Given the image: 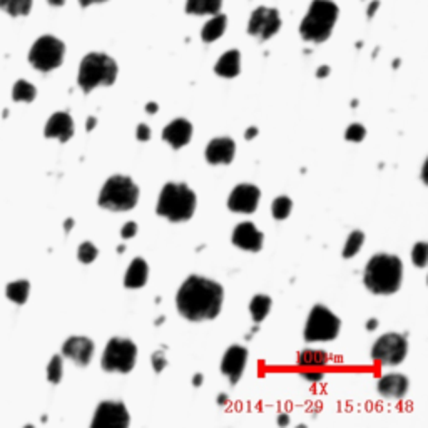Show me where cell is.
I'll return each mask as SVG.
<instances>
[{"label":"cell","mask_w":428,"mask_h":428,"mask_svg":"<svg viewBox=\"0 0 428 428\" xmlns=\"http://www.w3.org/2000/svg\"><path fill=\"white\" fill-rule=\"evenodd\" d=\"M224 289L217 281L191 275L181 284L176 296L177 311L188 321L214 320L221 313Z\"/></svg>","instance_id":"obj_1"},{"label":"cell","mask_w":428,"mask_h":428,"mask_svg":"<svg viewBox=\"0 0 428 428\" xmlns=\"http://www.w3.org/2000/svg\"><path fill=\"white\" fill-rule=\"evenodd\" d=\"M403 263L398 256L380 253L368 261L363 283L373 295H393L402 286Z\"/></svg>","instance_id":"obj_2"},{"label":"cell","mask_w":428,"mask_h":428,"mask_svg":"<svg viewBox=\"0 0 428 428\" xmlns=\"http://www.w3.org/2000/svg\"><path fill=\"white\" fill-rule=\"evenodd\" d=\"M196 193L184 182H168L164 184L157 200V216L166 217L171 223H182L191 220L196 211Z\"/></svg>","instance_id":"obj_3"},{"label":"cell","mask_w":428,"mask_h":428,"mask_svg":"<svg viewBox=\"0 0 428 428\" xmlns=\"http://www.w3.org/2000/svg\"><path fill=\"white\" fill-rule=\"evenodd\" d=\"M338 19V7L331 0H313L300 26V34L308 42L328 41Z\"/></svg>","instance_id":"obj_4"},{"label":"cell","mask_w":428,"mask_h":428,"mask_svg":"<svg viewBox=\"0 0 428 428\" xmlns=\"http://www.w3.org/2000/svg\"><path fill=\"white\" fill-rule=\"evenodd\" d=\"M117 62L102 52H90L79 66L77 82L84 93H90L99 86H113L117 79Z\"/></svg>","instance_id":"obj_5"},{"label":"cell","mask_w":428,"mask_h":428,"mask_svg":"<svg viewBox=\"0 0 428 428\" xmlns=\"http://www.w3.org/2000/svg\"><path fill=\"white\" fill-rule=\"evenodd\" d=\"M139 201V188L130 177L116 174L109 177L99 194V206L109 211H129Z\"/></svg>","instance_id":"obj_6"},{"label":"cell","mask_w":428,"mask_h":428,"mask_svg":"<svg viewBox=\"0 0 428 428\" xmlns=\"http://www.w3.org/2000/svg\"><path fill=\"white\" fill-rule=\"evenodd\" d=\"M137 360V347L136 343L128 338H116L109 340L106 344V350L102 353L101 364L102 370L109 373H129L136 367Z\"/></svg>","instance_id":"obj_7"},{"label":"cell","mask_w":428,"mask_h":428,"mask_svg":"<svg viewBox=\"0 0 428 428\" xmlns=\"http://www.w3.org/2000/svg\"><path fill=\"white\" fill-rule=\"evenodd\" d=\"M340 328L342 321L335 313H331L324 304H315L304 324V340L308 343L333 342L338 336Z\"/></svg>","instance_id":"obj_8"},{"label":"cell","mask_w":428,"mask_h":428,"mask_svg":"<svg viewBox=\"0 0 428 428\" xmlns=\"http://www.w3.org/2000/svg\"><path fill=\"white\" fill-rule=\"evenodd\" d=\"M66 46L54 35H43L30 49L29 61L41 72H50L57 69L64 61Z\"/></svg>","instance_id":"obj_9"},{"label":"cell","mask_w":428,"mask_h":428,"mask_svg":"<svg viewBox=\"0 0 428 428\" xmlns=\"http://www.w3.org/2000/svg\"><path fill=\"white\" fill-rule=\"evenodd\" d=\"M408 342L400 333L382 335L371 347V358L387 367H396L407 358Z\"/></svg>","instance_id":"obj_10"},{"label":"cell","mask_w":428,"mask_h":428,"mask_svg":"<svg viewBox=\"0 0 428 428\" xmlns=\"http://www.w3.org/2000/svg\"><path fill=\"white\" fill-rule=\"evenodd\" d=\"M130 417L122 402H101L94 411L93 428H128Z\"/></svg>","instance_id":"obj_11"},{"label":"cell","mask_w":428,"mask_h":428,"mask_svg":"<svg viewBox=\"0 0 428 428\" xmlns=\"http://www.w3.org/2000/svg\"><path fill=\"white\" fill-rule=\"evenodd\" d=\"M281 29V17L276 9L269 7H260L251 14L249 19L248 32L260 41H268L273 35H276Z\"/></svg>","instance_id":"obj_12"},{"label":"cell","mask_w":428,"mask_h":428,"mask_svg":"<svg viewBox=\"0 0 428 428\" xmlns=\"http://www.w3.org/2000/svg\"><path fill=\"white\" fill-rule=\"evenodd\" d=\"M261 200V191L260 188L255 184H237L233 189L231 194L228 197V208L233 213H241V214H253L257 209Z\"/></svg>","instance_id":"obj_13"},{"label":"cell","mask_w":428,"mask_h":428,"mask_svg":"<svg viewBox=\"0 0 428 428\" xmlns=\"http://www.w3.org/2000/svg\"><path fill=\"white\" fill-rule=\"evenodd\" d=\"M248 363V350L241 344H233L226 350V353L221 360V371L224 376H228L229 382L236 385L244 373V368Z\"/></svg>","instance_id":"obj_14"},{"label":"cell","mask_w":428,"mask_h":428,"mask_svg":"<svg viewBox=\"0 0 428 428\" xmlns=\"http://www.w3.org/2000/svg\"><path fill=\"white\" fill-rule=\"evenodd\" d=\"M231 241L236 248L244 249V251L249 253H257L263 249L264 235L256 228L255 223L244 221V223H240L235 228Z\"/></svg>","instance_id":"obj_15"},{"label":"cell","mask_w":428,"mask_h":428,"mask_svg":"<svg viewBox=\"0 0 428 428\" xmlns=\"http://www.w3.org/2000/svg\"><path fill=\"white\" fill-rule=\"evenodd\" d=\"M94 350H96L94 342L86 338V336H70L62 344V355L66 358L72 360L79 367H87L90 363L94 356Z\"/></svg>","instance_id":"obj_16"},{"label":"cell","mask_w":428,"mask_h":428,"mask_svg":"<svg viewBox=\"0 0 428 428\" xmlns=\"http://www.w3.org/2000/svg\"><path fill=\"white\" fill-rule=\"evenodd\" d=\"M236 154V142L231 137H216L206 148V161L213 166L231 164Z\"/></svg>","instance_id":"obj_17"},{"label":"cell","mask_w":428,"mask_h":428,"mask_svg":"<svg viewBox=\"0 0 428 428\" xmlns=\"http://www.w3.org/2000/svg\"><path fill=\"white\" fill-rule=\"evenodd\" d=\"M193 137V124L188 119H174L162 130V139L168 142L173 149H181L189 144Z\"/></svg>","instance_id":"obj_18"},{"label":"cell","mask_w":428,"mask_h":428,"mask_svg":"<svg viewBox=\"0 0 428 428\" xmlns=\"http://www.w3.org/2000/svg\"><path fill=\"white\" fill-rule=\"evenodd\" d=\"M410 388V382L405 375L402 373H388L383 375L376 383V390L383 398H393L400 400L408 393Z\"/></svg>","instance_id":"obj_19"},{"label":"cell","mask_w":428,"mask_h":428,"mask_svg":"<svg viewBox=\"0 0 428 428\" xmlns=\"http://www.w3.org/2000/svg\"><path fill=\"white\" fill-rule=\"evenodd\" d=\"M46 137L49 139H57L61 142H67L74 136V121L67 113H55L47 121Z\"/></svg>","instance_id":"obj_20"},{"label":"cell","mask_w":428,"mask_h":428,"mask_svg":"<svg viewBox=\"0 0 428 428\" xmlns=\"http://www.w3.org/2000/svg\"><path fill=\"white\" fill-rule=\"evenodd\" d=\"M149 266L142 257H134L130 261L128 273L124 276V286L128 289H139L148 283Z\"/></svg>","instance_id":"obj_21"},{"label":"cell","mask_w":428,"mask_h":428,"mask_svg":"<svg viewBox=\"0 0 428 428\" xmlns=\"http://www.w3.org/2000/svg\"><path fill=\"white\" fill-rule=\"evenodd\" d=\"M214 72L220 75V77H224V79H233V77H236V75H240L241 72L240 50L233 49L221 55V59L216 62V66H214Z\"/></svg>","instance_id":"obj_22"},{"label":"cell","mask_w":428,"mask_h":428,"mask_svg":"<svg viewBox=\"0 0 428 428\" xmlns=\"http://www.w3.org/2000/svg\"><path fill=\"white\" fill-rule=\"evenodd\" d=\"M223 7V0H188L186 12L193 15H216Z\"/></svg>","instance_id":"obj_23"},{"label":"cell","mask_w":428,"mask_h":428,"mask_svg":"<svg viewBox=\"0 0 428 428\" xmlns=\"http://www.w3.org/2000/svg\"><path fill=\"white\" fill-rule=\"evenodd\" d=\"M226 27H228V19L223 14H216L214 17L203 27V32H201V37H203L204 42H214L221 37L226 32Z\"/></svg>","instance_id":"obj_24"},{"label":"cell","mask_w":428,"mask_h":428,"mask_svg":"<svg viewBox=\"0 0 428 428\" xmlns=\"http://www.w3.org/2000/svg\"><path fill=\"white\" fill-rule=\"evenodd\" d=\"M328 355L321 350H303L298 355V364L301 368H308L310 370H321L327 367Z\"/></svg>","instance_id":"obj_25"},{"label":"cell","mask_w":428,"mask_h":428,"mask_svg":"<svg viewBox=\"0 0 428 428\" xmlns=\"http://www.w3.org/2000/svg\"><path fill=\"white\" fill-rule=\"evenodd\" d=\"M273 301L268 295H256L249 303V313H251L253 321L255 323H261L268 316L269 310H271Z\"/></svg>","instance_id":"obj_26"},{"label":"cell","mask_w":428,"mask_h":428,"mask_svg":"<svg viewBox=\"0 0 428 428\" xmlns=\"http://www.w3.org/2000/svg\"><path fill=\"white\" fill-rule=\"evenodd\" d=\"M29 289H30L29 281H26V280L14 281V283H10L6 289L7 298L17 304H23L27 301V298H29Z\"/></svg>","instance_id":"obj_27"},{"label":"cell","mask_w":428,"mask_h":428,"mask_svg":"<svg viewBox=\"0 0 428 428\" xmlns=\"http://www.w3.org/2000/svg\"><path fill=\"white\" fill-rule=\"evenodd\" d=\"M0 9L12 17L27 15L32 9V0H0Z\"/></svg>","instance_id":"obj_28"},{"label":"cell","mask_w":428,"mask_h":428,"mask_svg":"<svg viewBox=\"0 0 428 428\" xmlns=\"http://www.w3.org/2000/svg\"><path fill=\"white\" fill-rule=\"evenodd\" d=\"M37 96V89L27 81H17L12 90V99L15 102H32Z\"/></svg>","instance_id":"obj_29"},{"label":"cell","mask_w":428,"mask_h":428,"mask_svg":"<svg viewBox=\"0 0 428 428\" xmlns=\"http://www.w3.org/2000/svg\"><path fill=\"white\" fill-rule=\"evenodd\" d=\"M364 243V235L362 231H353L350 236L347 237V243L343 248V257L344 260H350L353 257L356 253L360 251Z\"/></svg>","instance_id":"obj_30"},{"label":"cell","mask_w":428,"mask_h":428,"mask_svg":"<svg viewBox=\"0 0 428 428\" xmlns=\"http://www.w3.org/2000/svg\"><path fill=\"white\" fill-rule=\"evenodd\" d=\"M291 208H293V201L289 200L288 196H278L275 201H273V206H271L273 217L278 221L286 220V217L289 216V213H291Z\"/></svg>","instance_id":"obj_31"},{"label":"cell","mask_w":428,"mask_h":428,"mask_svg":"<svg viewBox=\"0 0 428 428\" xmlns=\"http://www.w3.org/2000/svg\"><path fill=\"white\" fill-rule=\"evenodd\" d=\"M62 373H64V364H62V356L61 355H54L52 360H50L49 367H47V378H49L50 383L57 385V383H61Z\"/></svg>","instance_id":"obj_32"},{"label":"cell","mask_w":428,"mask_h":428,"mask_svg":"<svg viewBox=\"0 0 428 428\" xmlns=\"http://www.w3.org/2000/svg\"><path fill=\"white\" fill-rule=\"evenodd\" d=\"M411 261L417 268H425L428 261V244L425 241H420L411 249Z\"/></svg>","instance_id":"obj_33"},{"label":"cell","mask_w":428,"mask_h":428,"mask_svg":"<svg viewBox=\"0 0 428 428\" xmlns=\"http://www.w3.org/2000/svg\"><path fill=\"white\" fill-rule=\"evenodd\" d=\"M97 255H99V249L94 246L93 243H89V241L82 243L81 246H79V249H77L79 261H81V263H84V264L93 263V261L97 257Z\"/></svg>","instance_id":"obj_34"},{"label":"cell","mask_w":428,"mask_h":428,"mask_svg":"<svg viewBox=\"0 0 428 428\" xmlns=\"http://www.w3.org/2000/svg\"><path fill=\"white\" fill-rule=\"evenodd\" d=\"M364 136H367V129L362 124H351L344 133V139L351 142H362Z\"/></svg>","instance_id":"obj_35"},{"label":"cell","mask_w":428,"mask_h":428,"mask_svg":"<svg viewBox=\"0 0 428 428\" xmlns=\"http://www.w3.org/2000/svg\"><path fill=\"white\" fill-rule=\"evenodd\" d=\"M150 362H153V368L156 373H161L162 370H164L166 367H168V360H166V355L164 351H156V353L153 355V358H150Z\"/></svg>","instance_id":"obj_36"},{"label":"cell","mask_w":428,"mask_h":428,"mask_svg":"<svg viewBox=\"0 0 428 428\" xmlns=\"http://www.w3.org/2000/svg\"><path fill=\"white\" fill-rule=\"evenodd\" d=\"M136 235H137V224L134 223V221H129V223H126L121 228V236L124 237V240H129V237H134Z\"/></svg>","instance_id":"obj_37"},{"label":"cell","mask_w":428,"mask_h":428,"mask_svg":"<svg viewBox=\"0 0 428 428\" xmlns=\"http://www.w3.org/2000/svg\"><path fill=\"white\" fill-rule=\"evenodd\" d=\"M136 137L137 141L141 142H146L150 139V128L148 124H139L137 126V130H136Z\"/></svg>","instance_id":"obj_38"},{"label":"cell","mask_w":428,"mask_h":428,"mask_svg":"<svg viewBox=\"0 0 428 428\" xmlns=\"http://www.w3.org/2000/svg\"><path fill=\"white\" fill-rule=\"evenodd\" d=\"M303 378H307L308 382H321L323 380V371L321 370H310V371H303Z\"/></svg>","instance_id":"obj_39"},{"label":"cell","mask_w":428,"mask_h":428,"mask_svg":"<svg viewBox=\"0 0 428 428\" xmlns=\"http://www.w3.org/2000/svg\"><path fill=\"white\" fill-rule=\"evenodd\" d=\"M327 75H330V67H328V66H321L320 69L316 70V77H318V79L327 77Z\"/></svg>","instance_id":"obj_40"},{"label":"cell","mask_w":428,"mask_h":428,"mask_svg":"<svg viewBox=\"0 0 428 428\" xmlns=\"http://www.w3.org/2000/svg\"><path fill=\"white\" fill-rule=\"evenodd\" d=\"M256 136H257V128H249V129H246V133H244V137H246L248 141L255 139Z\"/></svg>","instance_id":"obj_41"},{"label":"cell","mask_w":428,"mask_h":428,"mask_svg":"<svg viewBox=\"0 0 428 428\" xmlns=\"http://www.w3.org/2000/svg\"><path fill=\"white\" fill-rule=\"evenodd\" d=\"M378 6H380L378 0H375V2H371V3H370V7H368V17H370V19L373 17L376 9H378Z\"/></svg>","instance_id":"obj_42"},{"label":"cell","mask_w":428,"mask_h":428,"mask_svg":"<svg viewBox=\"0 0 428 428\" xmlns=\"http://www.w3.org/2000/svg\"><path fill=\"white\" fill-rule=\"evenodd\" d=\"M157 109H159V107H157L156 102H148V104H146V113L156 114Z\"/></svg>","instance_id":"obj_43"},{"label":"cell","mask_w":428,"mask_h":428,"mask_svg":"<svg viewBox=\"0 0 428 428\" xmlns=\"http://www.w3.org/2000/svg\"><path fill=\"white\" fill-rule=\"evenodd\" d=\"M376 328H378V320H376V318L368 320L367 330H368V331H373V330H376Z\"/></svg>","instance_id":"obj_44"},{"label":"cell","mask_w":428,"mask_h":428,"mask_svg":"<svg viewBox=\"0 0 428 428\" xmlns=\"http://www.w3.org/2000/svg\"><path fill=\"white\" fill-rule=\"evenodd\" d=\"M203 382H204V378H203V375L201 373H196L193 376V385L194 387H201L203 385Z\"/></svg>","instance_id":"obj_45"},{"label":"cell","mask_w":428,"mask_h":428,"mask_svg":"<svg viewBox=\"0 0 428 428\" xmlns=\"http://www.w3.org/2000/svg\"><path fill=\"white\" fill-rule=\"evenodd\" d=\"M102 2H107V0H79V3H81L82 7H89L93 6V3H102Z\"/></svg>","instance_id":"obj_46"},{"label":"cell","mask_w":428,"mask_h":428,"mask_svg":"<svg viewBox=\"0 0 428 428\" xmlns=\"http://www.w3.org/2000/svg\"><path fill=\"white\" fill-rule=\"evenodd\" d=\"M96 124H97V119L96 117H89V119H87L86 129L87 130H93L94 128H96Z\"/></svg>","instance_id":"obj_47"},{"label":"cell","mask_w":428,"mask_h":428,"mask_svg":"<svg viewBox=\"0 0 428 428\" xmlns=\"http://www.w3.org/2000/svg\"><path fill=\"white\" fill-rule=\"evenodd\" d=\"M278 423H280L281 427H286L288 423H289V417H288V415H284V414H283V415H280V417H278Z\"/></svg>","instance_id":"obj_48"},{"label":"cell","mask_w":428,"mask_h":428,"mask_svg":"<svg viewBox=\"0 0 428 428\" xmlns=\"http://www.w3.org/2000/svg\"><path fill=\"white\" fill-rule=\"evenodd\" d=\"M228 400H229L228 395H224V393L217 396V403H220V405H226V403H228Z\"/></svg>","instance_id":"obj_49"},{"label":"cell","mask_w":428,"mask_h":428,"mask_svg":"<svg viewBox=\"0 0 428 428\" xmlns=\"http://www.w3.org/2000/svg\"><path fill=\"white\" fill-rule=\"evenodd\" d=\"M47 2H49L50 6H54V7H61V6H64L66 0H47Z\"/></svg>","instance_id":"obj_50"},{"label":"cell","mask_w":428,"mask_h":428,"mask_svg":"<svg viewBox=\"0 0 428 428\" xmlns=\"http://www.w3.org/2000/svg\"><path fill=\"white\" fill-rule=\"evenodd\" d=\"M72 226H74V220H67L66 223H64V229H66V233H69L70 229H72Z\"/></svg>","instance_id":"obj_51"}]
</instances>
